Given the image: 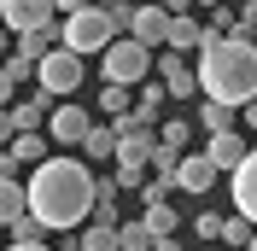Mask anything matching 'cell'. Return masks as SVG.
<instances>
[{
  "label": "cell",
  "mask_w": 257,
  "mask_h": 251,
  "mask_svg": "<svg viewBox=\"0 0 257 251\" xmlns=\"http://www.w3.org/2000/svg\"><path fill=\"white\" fill-rule=\"evenodd\" d=\"M12 94H18V82H12V76H6V64H0V111L12 105Z\"/></svg>",
  "instance_id": "obj_30"
},
{
  "label": "cell",
  "mask_w": 257,
  "mask_h": 251,
  "mask_svg": "<svg viewBox=\"0 0 257 251\" xmlns=\"http://www.w3.org/2000/svg\"><path fill=\"white\" fill-rule=\"evenodd\" d=\"M205 251H222V245H205Z\"/></svg>",
  "instance_id": "obj_38"
},
{
  "label": "cell",
  "mask_w": 257,
  "mask_h": 251,
  "mask_svg": "<svg viewBox=\"0 0 257 251\" xmlns=\"http://www.w3.org/2000/svg\"><path fill=\"white\" fill-rule=\"evenodd\" d=\"M6 251H53V245H47V239H41V245H6Z\"/></svg>",
  "instance_id": "obj_35"
},
{
  "label": "cell",
  "mask_w": 257,
  "mask_h": 251,
  "mask_svg": "<svg viewBox=\"0 0 257 251\" xmlns=\"http://www.w3.org/2000/svg\"><path fill=\"white\" fill-rule=\"evenodd\" d=\"M193 6H199V12H216V6H222V0H193Z\"/></svg>",
  "instance_id": "obj_36"
},
{
  "label": "cell",
  "mask_w": 257,
  "mask_h": 251,
  "mask_svg": "<svg viewBox=\"0 0 257 251\" xmlns=\"http://www.w3.org/2000/svg\"><path fill=\"white\" fill-rule=\"evenodd\" d=\"M6 152H12L18 164H30V170H35V164H47V141H41V135H18Z\"/></svg>",
  "instance_id": "obj_21"
},
{
  "label": "cell",
  "mask_w": 257,
  "mask_h": 251,
  "mask_svg": "<svg viewBox=\"0 0 257 251\" xmlns=\"http://www.w3.org/2000/svg\"><path fill=\"white\" fill-rule=\"evenodd\" d=\"M99 111H105L111 123H123L128 111H135V99H128V88H117V82H105V88H99Z\"/></svg>",
  "instance_id": "obj_20"
},
{
  "label": "cell",
  "mask_w": 257,
  "mask_h": 251,
  "mask_svg": "<svg viewBox=\"0 0 257 251\" xmlns=\"http://www.w3.org/2000/svg\"><path fill=\"white\" fill-rule=\"evenodd\" d=\"M99 158H105V164L117 158V129H111V123H94V129H88V141H82V164H99Z\"/></svg>",
  "instance_id": "obj_17"
},
{
  "label": "cell",
  "mask_w": 257,
  "mask_h": 251,
  "mask_svg": "<svg viewBox=\"0 0 257 251\" xmlns=\"http://www.w3.org/2000/svg\"><path fill=\"white\" fill-rule=\"evenodd\" d=\"M240 123H245V129H251V135H257V99H251V105L240 111Z\"/></svg>",
  "instance_id": "obj_34"
},
{
  "label": "cell",
  "mask_w": 257,
  "mask_h": 251,
  "mask_svg": "<svg viewBox=\"0 0 257 251\" xmlns=\"http://www.w3.org/2000/svg\"><path fill=\"white\" fill-rule=\"evenodd\" d=\"M164 47H170V53H181V59H187V53H199V47H205V24H199L193 12L170 18V30H164Z\"/></svg>",
  "instance_id": "obj_13"
},
{
  "label": "cell",
  "mask_w": 257,
  "mask_h": 251,
  "mask_svg": "<svg viewBox=\"0 0 257 251\" xmlns=\"http://www.w3.org/2000/svg\"><path fill=\"white\" fill-rule=\"evenodd\" d=\"M228 181H234V187H228V193H234V216H245L257 228V146L245 152V164L228 175Z\"/></svg>",
  "instance_id": "obj_10"
},
{
  "label": "cell",
  "mask_w": 257,
  "mask_h": 251,
  "mask_svg": "<svg viewBox=\"0 0 257 251\" xmlns=\"http://www.w3.org/2000/svg\"><path fill=\"white\" fill-rule=\"evenodd\" d=\"M53 105H59V99H53V94H41V88H35L30 99H18V105H6V111H12L18 135H35V129H41V123H47V117H53Z\"/></svg>",
  "instance_id": "obj_14"
},
{
  "label": "cell",
  "mask_w": 257,
  "mask_h": 251,
  "mask_svg": "<svg viewBox=\"0 0 257 251\" xmlns=\"http://www.w3.org/2000/svg\"><path fill=\"white\" fill-rule=\"evenodd\" d=\"M18 216H30V193L24 181H0V228H12Z\"/></svg>",
  "instance_id": "obj_18"
},
{
  "label": "cell",
  "mask_w": 257,
  "mask_h": 251,
  "mask_svg": "<svg viewBox=\"0 0 257 251\" xmlns=\"http://www.w3.org/2000/svg\"><path fill=\"white\" fill-rule=\"evenodd\" d=\"M216 187V170H210L205 152H181L176 164V193H193V199H205V193Z\"/></svg>",
  "instance_id": "obj_12"
},
{
  "label": "cell",
  "mask_w": 257,
  "mask_h": 251,
  "mask_svg": "<svg viewBox=\"0 0 257 251\" xmlns=\"http://www.w3.org/2000/svg\"><path fill=\"white\" fill-rule=\"evenodd\" d=\"M176 193V181H164V175H146V187H141V204H164Z\"/></svg>",
  "instance_id": "obj_27"
},
{
  "label": "cell",
  "mask_w": 257,
  "mask_h": 251,
  "mask_svg": "<svg viewBox=\"0 0 257 251\" xmlns=\"http://www.w3.org/2000/svg\"><path fill=\"white\" fill-rule=\"evenodd\" d=\"M18 170H24V164H18L12 152H0V181H18Z\"/></svg>",
  "instance_id": "obj_32"
},
{
  "label": "cell",
  "mask_w": 257,
  "mask_h": 251,
  "mask_svg": "<svg viewBox=\"0 0 257 251\" xmlns=\"http://www.w3.org/2000/svg\"><path fill=\"white\" fill-rule=\"evenodd\" d=\"M187 141H193V117H164V123H158V146L187 152Z\"/></svg>",
  "instance_id": "obj_19"
},
{
  "label": "cell",
  "mask_w": 257,
  "mask_h": 251,
  "mask_svg": "<svg viewBox=\"0 0 257 251\" xmlns=\"http://www.w3.org/2000/svg\"><path fill=\"white\" fill-rule=\"evenodd\" d=\"M245 251H257V234H251V245H245Z\"/></svg>",
  "instance_id": "obj_37"
},
{
  "label": "cell",
  "mask_w": 257,
  "mask_h": 251,
  "mask_svg": "<svg viewBox=\"0 0 257 251\" xmlns=\"http://www.w3.org/2000/svg\"><path fill=\"white\" fill-rule=\"evenodd\" d=\"M82 6H99V0H53V12H59V18H70V12H82Z\"/></svg>",
  "instance_id": "obj_31"
},
{
  "label": "cell",
  "mask_w": 257,
  "mask_h": 251,
  "mask_svg": "<svg viewBox=\"0 0 257 251\" xmlns=\"http://www.w3.org/2000/svg\"><path fill=\"white\" fill-rule=\"evenodd\" d=\"M41 239H47V228H41L35 216H18L12 222V245H41Z\"/></svg>",
  "instance_id": "obj_26"
},
{
  "label": "cell",
  "mask_w": 257,
  "mask_h": 251,
  "mask_svg": "<svg viewBox=\"0 0 257 251\" xmlns=\"http://www.w3.org/2000/svg\"><path fill=\"white\" fill-rule=\"evenodd\" d=\"M117 41V24L105 18V6H82V12H70V18H59V47H70V53H105Z\"/></svg>",
  "instance_id": "obj_3"
},
{
  "label": "cell",
  "mask_w": 257,
  "mask_h": 251,
  "mask_svg": "<svg viewBox=\"0 0 257 251\" xmlns=\"http://www.w3.org/2000/svg\"><path fill=\"white\" fill-rule=\"evenodd\" d=\"M245 152H251V146H245L240 129H234V135H205V158H210V170H216V175H234V170L245 164Z\"/></svg>",
  "instance_id": "obj_11"
},
{
  "label": "cell",
  "mask_w": 257,
  "mask_h": 251,
  "mask_svg": "<svg viewBox=\"0 0 257 251\" xmlns=\"http://www.w3.org/2000/svg\"><path fill=\"white\" fill-rule=\"evenodd\" d=\"M193 123L205 129V135H234V129H240V111L216 105V99H199V117H193Z\"/></svg>",
  "instance_id": "obj_16"
},
{
  "label": "cell",
  "mask_w": 257,
  "mask_h": 251,
  "mask_svg": "<svg viewBox=\"0 0 257 251\" xmlns=\"http://www.w3.org/2000/svg\"><path fill=\"white\" fill-rule=\"evenodd\" d=\"M88 129H94V111H82V105H53V117H47V135L59 146H82Z\"/></svg>",
  "instance_id": "obj_7"
},
{
  "label": "cell",
  "mask_w": 257,
  "mask_h": 251,
  "mask_svg": "<svg viewBox=\"0 0 257 251\" xmlns=\"http://www.w3.org/2000/svg\"><path fill=\"white\" fill-rule=\"evenodd\" d=\"M193 76H199V99L245 111L257 99V41L205 30V47L193 53Z\"/></svg>",
  "instance_id": "obj_2"
},
{
  "label": "cell",
  "mask_w": 257,
  "mask_h": 251,
  "mask_svg": "<svg viewBox=\"0 0 257 251\" xmlns=\"http://www.w3.org/2000/svg\"><path fill=\"white\" fill-rule=\"evenodd\" d=\"M193 228H199V239H205V245H222V210H199V216H193Z\"/></svg>",
  "instance_id": "obj_25"
},
{
  "label": "cell",
  "mask_w": 257,
  "mask_h": 251,
  "mask_svg": "<svg viewBox=\"0 0 257 251\" xmlns=\"http://www.w3.org/2000/svg\"><path fill=\"white\" fill-rule=\"evenodd\" d=\"M82 76H88V64H82V53H70V47H53L47 59L35 64V88H41V94H53V99L76 94Z\"/></svg>",
  "instance_id": "obj_5"
},
{
  "label": "cell",
  "mask_w": 257,
  "mask_h": 251,
  "mask_svg": "<svg viewBox=\"0 0 257 251\" xmlns=\"http://www.w3.org/2000/svg\"><path fill=\"white\" fill-rule=\"evenodd\" d=\"M152 64H158V76H164V94H170V99H193V94H199V76H193V64L181 59V53H170V47H164Z\"/></svg>",
  "instance_id": "obj_8"
},
{
  "label": "cell",
  "mask_w": 257,
  "mask_h": 251,
  "mask_svg": "<svg viewBox=\"0 0 257 251\" xmlns=\"http://www.w3.org/2000/svg\"><path fill=\"white\" fill-rule=\"evenodd\" d=\"M141 222H146V234H152V245H158V239H176V228H181V210L170 199L164 204H146L141 210Z\"/></svg>",
  "instance_id": "obj_15"
},
{
  "label": "cell",
  "mask_w": 257,
  "mask_h": 251,
  "mask_svg": "<svg viewBox=\"0 0 257 251\" xmlns=\"http://www.w3.org/2000/svg\"><path fill=\"white\" fill-rule=\"evenodd\" d=\"M18 141V123H12V111H0V152Z\"/></svg>",
  "instance_id": "obj_29"
},
{
  "label": "cell",
  "mask_w": 257,
  "mask_h": 251,
  "mask_svg": "<svg viewBox=\"0 0 257 251\" xmlns=\"http://www.w3.org/2000/svg\"><path fill=\"white\" fill-rule=\"evenodd\" d=\"M59 12L53 0H0V30L6 35H30V30H53Z\"/></svg>",
  "instance_id": "obj_6"
},
{
  "label": "cell",
  "mask_w": 257,
  "mask_h": 251,
  "mask_svg": "<svg viewBox=\"0 0 257 251\" xmlns=\"http://www.w3.org/2000/svg\"><path fill=\"white\" fill-rule=\"evenodd\" d=\"M82 251H117V228H99V222H88V228H82Z\"/></svg>",
  "instance_id": "obj_24"
},
{
  "label": "cell",
  "mask_w": 257,
  "mask_h": 251,
  "mask_svg": "<svg viewBox=\"0 0 257 251\" xmlns=\"http://www.w3.org/2000/svg\"><path fill=\"white\" fill-rule=\"evenodd\" d=\"M158 6H164V12H170V18H181V12H193V0H158Z\"/></svg>",
  "instance_id": "obj_33"
},
{
  "label": "cell",
  "mask_w": 257,
  "mask_h": 251,
  "mask_svg": "<svg viewBox=\"0 0 257 251\" xmlns=\"http://www.w3.org/2000/svg\"><path fill=\"white\" fill-rule=\"evenodd\" d=\"M0 251H6V245H0Z\"/></svg>",
  "instance_id": "obj_39"
},
{
  "label": "cell",
  "mask_w": 257,
  "mask_h": 251,
  "mask_svg": "<svg viewBox=\"0 0 257 251\" xmlns=\"http://www.w3.org/2000/svg\"><path fill=\"white\" fill-rule=\"evenodd\" d=\"M117 251H152V234H146L141 216H128L123 228H117Z\"/></svg>",
  "instance_id": "obj_22"
},
{
  "label": "cell",
  "mask_w": 257,
  "mask_h": 251,
  "mask_svg": "<svg viewBox=\"0 0 257 251\" xmlns=\"http://www.w3.org/2000/svg\"><path fill=\"white\" fill-rule=\"evenodd\" d=\"M94 181L99 175L82 164V158H47V164H35L24 193H30V216L47 228V234H76L88 228L94 216Z\"/></svg>",
  "instance_id": "obj_1"
},
{
  "label": "cell",
  "mask_w": 257,
  "mask_h": 251,
  "mask_svg": "<svg viewBox=\"0 0 257 251\" xmlns=\"http://www.w3.org/2000/svg\"><path fill=\"white\" fill-rule=\"evenodd\" d=\"M251 234H257V228H251L245 216H222V251H245Z\"/></svg>",
  "instance_id": "obj_23"
},
{
  "label": "cell",
  "mask_w": 257,
  "mask_h": 251,
  "mask_svg": "<svg viewBox=\"0 0 257 251\" xmlns=\"http://www.w3.org/2000/svg\"><path fill=\"white\" fill-rule=\"evenodd\" d=\"M0 64H6V76H12L18 88H24V82H35V64H30V59H18V53H6Z\"/></svg>",
  "instance_id": "obj_28"
},
{
  "label": "cell",
  "mask_w": 257,
  "mask_h": 251,
  "mask_svg": "<svg viewBox=\"0 0 257 251\" xmlns=\"http://www.w3.org/2000/svg\"><path fill=\"white\" fill-rule=\"evenodd\" d=\"M164 30H170V12H164L158 0L135 6V18H128V41H141V47L158 53V47H164Z\"/></svg>",
  "instance_id": "obj_9"
},
{
  "label": "cell",
  "mask_w": 257,
  "mask_h": 251,
  "mask_svg": "<svg viewBox=\"0 0 257 251\" xmlns=\"http://www.w3.org/2000/svg\"><path fill=\"white\" fill-rule=\"evenodd\" d=\"M152 59H158L152 47H141V41L117 35L111 47L99 53V70H105V82H117V88H141V82L152 76Z\"/></svg>",
  "instance_id": "obj_4"
}]
</instances>
